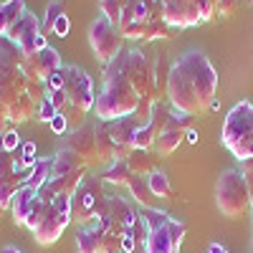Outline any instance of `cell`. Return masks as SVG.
Masks as SVG:
<instances>
[{"mask_svg":"<svg viewBox=\"0 0 253 253\" xmlns=\"http://www.w3.org/2000/svg\"><path fill=\"white\" fill-rule=\"evenodd\" d=\"M109 215L114 220H119L124 228H132V223L137 220V213L122 198H109Z\"/></svg>","mask_w":253,"mask_h":253,"instance_id":"484cf974","label":"cell"},{"mask_svg":"<svg viewBox=\"0 0 253 253\" xmlns=\"http://www.w3.org/2000/svg\"><path fill=\"white\" fill-rule=\"evenodd\" d=\"M76 251L79 253H99V233L91 225H86L76 236Z\"/></svg>","mask_w":253,"mask_h":253,"instance_id":"83f0119b","label":"cell"},{"mask_svg":"<svg viewBox=\"0 0 253 253\" xmlns=\"http://www.w3.org/2000/svg\"><path fill=\"white\" fill-rule=\"evenodd\" d=\"M26 177H20L18 172H0V208H10L13 195L23 187Z\"/></svg>","mask_w":253,"mask_h":253,"instance_id":"ffe728a7","label":"cell"},{"mask_svg":"<svg viewBox=\"0 0 253 253\" xmlns=\"http://www.w3.org/2000/svg\"><path fill=\"white\" fill-rule=\"evenodd\" d=\"M61 15H66V8H63L61 0H56V3H51L46 8V18L41 20V23H43V33H53V26H56V20Z\"/></svg>","mask_w":253,"mask_h":253,"instance_id":"1f68e13d","label":"cell"},{"mask_svg":"<svg viewBox=\"0 0 253 253\" xmlns=\"http://www.w3.org/2000/svg\"><path fill=\"white\" fill-rule=\"evenodd\" d=\"M139 251H142V248H139ZM139 251H134V253H139ZM119 253H126V251H119Z\"/></svg>","mask_w":253,"mask_h":253,"instance_id":"ee69618b","label":"cell"},{"mask_svg":"<svg viewBox=\"0 0 253 253\" xmlns=\"http://www.w3.org/2000/svg\"><path fill=\"white\" fill-rule=\"evenodd\" d=\"M69 31H71L69 15H61V18L56 20V26H53V33H56L58 38H66V36H69Z\"/></svg>","mask_w":253,"mask_h":253,"instance_id":"74e56055","label":"cell"},{"mask_svg":"<svg viewBox=\"0 0 253 253\" xmlns=\"http://www.w3.org/2000/svg\"><path fill=\"white\" fill-rule=\"evenodd\" d=\"M3 253H23V251H18L15 246H5V248H3Z\"/></svg>","mask_w":253,"mask_h":253,"instance_id":"b9f144b4","label":"cell"},{"mask_svg":"<svg viewBox=\"0 0 253 253\" xmlns=\"http://www.w3.org/2000/svg\"><path fill=\"white\" fill-rule=\"evenodd\" d=\"M223 144L241 162L253 160V104L241 101L223 122Z\"/></svg>","mask_w":253,"mask_h":253,"instance_id":"3957f363","label":"cell"},{"mask_svg":"<svg viewBox=\"0 0 253 253\" xmlns=\"http://www.w3.org/2000/svg\"><path fill=\"white\" fill-rule=\"evenodd\" d=\"M76 170H86V167H84V162L74 152L61 147V150L56 152V157L51 160V177H63V175H71Z\"/></svg>","mask_w":253,"mask_h":253,"instance_id":"2e32d148","label":"cell"},{"mask_svg":"<svg viewBox=\"0 0 253 253\" xmlns=\"http://www.w3.org/2000/svg\"><path fill=\"white\" fill-rule=\"evenodd\" d=\"M56 114H58V109L53 107V104H51L48 99H43V101L38 104V114H36V119H41V122H46V124H51Z\"/></svg>","mask_w":253,"mask_h":253,"instance_id":"d6a6232c","label":"cell"},{"mask_svg":"<svg viewBox=\"0 0 253 253\" xmlns=\"http://www.w3.org/2000/svg\"><path fill=\"white\" fill-rule=\"evenodd\" d=\"M182 137H185V129H175V126H167V129L157 137V142H155L157 152H160L162 157H167L170 152L177 150V144L182 142Z\"/></svg>","mask_w":253,"mask_h":253,"instance_id":"d4e9b609","label":"cell"},{"mask_svg":"<svg viewBox=\"0 0 253 253\" xmlns=\"http://www.w3.org/2000/svg\"><path fill=\"white\" fill-rule=\"evenodd\" d=\"M147 182H150L152 193L157 198H170L172 195V185H170V177H167L162 170H155L152 175H147Z\"/></svg>","mask_w":253,"mask_h":253,"instance_id":"f1b7e54d","label":"cell"},{"mask_svg":"<svg viewBox=\"0 0 253 253\" xmlns=\"http://www.w3.org/2000/svg\"><path fill=\"white\" fill-rule=\"evenodd\" d=\"M107 198L109 195H104V180L96 175H86L76 187V193L71 195V220L89 225L101 210V205L107 203Z\"/></svg>","mask_w":253,"mask_h":253,"instance_id":"5b68a950","label":"cell"},{"mask_svg":"<svg viewBox=\"0 0 253 253\" xmlns=\"http://www.w3.org/2000/svg\"><path fill=\"white\" fill-rule=\"evenodd\" d=\"M48 208H51L48 203H43V200L38 198V203L33 205V210L28 213V220H26V225H23V228H28L31 233H33V230H36V228H38L41 223H43V218L48 215Z\"/></svg>","mask_w":253,"mask_h":253,"instance_id":"4dcf8cb0","label":"cell"},{"mask_svg":"<svg viewBox=\"0 0 253 253\" xmlns=\"http://www.w3.org/2000/svg\"><path fill=\"white\" fill-rule=\"evenodd\" d=\"M10 129V119H8V109L0 104V134H5Z\"/></svg>","mask_w":253,"mask_h":253,"instance_id":"f35d334b","label":"cell"},{"mask_svg":"<svg viewBox=\"0 0 253 253\" xmlns=\"http://www.w3.org/2000/svg\"><path fill=\"white\" fill-rule=\"evenodd\" d=\"M63 74H66V86H63V91H66V96H69L66 112H74L79 117L81 114H89L94 109V104H96L91 76L84 71L81 66H76V63L63 66Z\"/></svg>","mask_w":253,"mask_h":253,"instance_id":"ba28073f","label":"cell"},{"mask_svg":"<svg viewBox=\"0 0 253 253\" xmlns=\"http://www.w3.org/2000/svg\"><path fill=\"white\" fill-rule=\"evenodd\" d=\"M63 86H66V74H63V69L53 71V74L46 79V89H48V91H61Z\"/></svg>","mask_w":253,"mask_h":253,"instance_id":"e575fe53","label":"cell"},{"mask_svg":"<svg viewBox=\"0 0 253 253\" xmlns=\"http://www.w3.org/2000/svg\"><path fill=\"white\" fill-rule=\"evenodd\" d=\"M33 114H38V101H36L33 96H28V94L18 96L10 107H8V119H10V124H23V122H28Z\"/></svg>","mask_w":253,"mask_h":253,"instance_id":"d6986e66","label":"cell"},{"mask_svg":"<svg viewBox=\"0 0 253 253\" xmlns=\"http://www.w3.org/2000/svg\"><path fill=\"white\" fill-rule=\"evenodd\" d=\"M150 236L144 243V253H180V243L185 238V225L170 218L165 210H144L142 213Z\"/></svg>","mask_w":253,"mask_h":253,"instance_id":"277c9868","label":"cell"},{"mask_svg":"<svg viewBox=\"0 0 253 253\" xmlns=\"http://www.w3.org/2000/svg\"><path fill=\"white\" fill-rule=\"evenodd\" d=\"M26 15V0H5L0 5V36H8V31Z\"/></svg>","mask_w":253,"mask_h":253,"instance_id":"ac0fdd59","label":"cell"},{"mask_svg":"<svg viewBox=\"0 0 253 253\" xmlns=\"http://www.w3.org/2000/svg\"><path fill=\"white\" fill-rule=\"evenodd\" d=\"M185 137H187V142H190V144H195L200 134H198V129H187V132H185Z\"/></svg>","mask_w":253,"mask_h":253,"instance_id":"ab89813d","label":"cell"},{"mask_svg":"<svg viewBox=\"0 0 253 253\" xmlns=\"http://www.w3.org/2000/svg\"><path fill=\"white\" fill-rule=\"evenodd\" d=\"M63 150L74 152L84 167H94L99 165V155H96V124H81L76 129H71L63 137Z\"/></svg>","mask_w":253,"mask_h":253,"instance_id":"7c38bea8","label":"cell"},{"mask_svg":"<svg viewBox=\"0 0 253 253\" xmlns=\"http://www.w3.org/2000/svg\"><path fill=\"white\" fill-rule=\"evenodd\" d=\"M38 203V190L23 185L18 190V193L13 195V203H10V213H13V223L15 225H26L28 220V213L33 210V205Z\"/></svg>","mask_w":253,"mask_h":253,"instance_id":"9a60e30c","label":"cell"},{"mask_svg":"<svg viewBox=\"0 0 253 253\" xmlns=\"http://www.w3.org/2000/svg\"><path fill=\"white\" fill-rule=\"evenodd\" d=\"M0 139H3V150H5V152H15L18 147L23 144V142H20L18 129H8L5 134H0Z\"/></svg>","mask_w":253,"mask_h":253,"instance_id":"836d02e7","label":"cell"},{"mask_svg":"<svg viewBox=\"0 0 253 253\" xmlns=\"http://www.w3.org/2000/svg\"><path fill=\"white\" fill-rule=\"evenodd\" d=\"M86 177V170H76L71 175H63V177H51L48 180V187L53 190L56 195H74L76 193V187L81 185V180Z\"/></svg>","mask_w":253,"mask_h":253,"instance_id":"7402d4cb","label":"cell"},{"mask_svg":"<svg viewBox=\"0 0 253 253\" xmlns=\"http://www.w3.org/2000/svg\"><path fill=\"white\" fill-rule=\"evenodd\" d=\"M96 155H99V162H107V165H112L117 160V144L109 137L104 122L96 126Z\"/></svg>","mask_w":253,"mask_h":253,"instance_id":"603a6c76","label":"cell"},{"mask_svg":"<svg viewBox=\"0 0 253 253\" xmlns=\"http://www.w3.org/2000/svg\"><path fill=\"white\" fill-rule=\"evenodd\" d=\"M104 182H112V185H129L132 180V170L126 167L124 160H114L112 165H107V170L99 175Z\"/></svg>","mask_w":253,"mask_h":253,"instance_id":"cb8c5ba5","label":"cell"},{"mask_svg":"<svg viewBox=\"0 0 253 253\" xmlns=\"http://www.w3.org/2000/svg\"><path fill=\"white\" fill-rule=\"evenodd\" d=\"M48 126L53 129V134H66V126H69V119H66V114H63V112H58Z\"/></svg>","mask_w":253,"mask_h":253,"instance_id":"d590c367","label":"cell"},{"mask_svg":"<svg viewBox=\"0 0 253 253\" xmlns=\"http://www.w3.org/2000/svg\"><path fill=\"white\" fill-rule=\"evenodd\" d=\"M0 210H3V208H0Z\"/></svg>","mask_w":253,"mask_h":253,"instance_id":"f6af8a7d","label":"cell"},{"mask_svg":"<svg viewBox=\"0 0 253 253\" xmlns=\"http://www.w3.org/2000/svg\"><path fill=\"white\" fill-rule=\"evenodd\" d=\"M218 107H220V101H218V99H213V101H210V109H208V112H215Z\"/></svg>","mask_w":253,"mask_h":253,"instance_id":"7bdbcfd3","label":"cell"},{"mask_svg":"<svg viewBox=\"0 0 253 253\" xmlns=\"http://www.w3.org/2000/svg\"><path fill=\"white\" fill-rule=\"evenodd\" d=\"M218 89V71L205 53L190 51L177 63H172L167 76V99L170 107L185 114H203L210 109Z\"/></svg>","mask_w":253,"mask_h":253,"instance_id":"6da1fadb","label":"cell"},{"mask_svg":"<svg viewBox=\"0 0 253 253\" xmlns=\"http://www.w3.org/2000/svg\"><path fill=\"white\" fill-rule=\"evenodd\" d=\"M124 162H126V167L132 170V175H142V177L152 175V172L157 170V167H155V157H152L150 152H144V150H132L129 157H126Z\"/></svg>","mask_w":253,"mask_h":253,"instance_id":"44dd1931","label":"cell"},{"mask_svg":"<svg viewBox=\"0 0 253 253\" xmlns=\"http://www.w3.org/2000/svg\"><path fill=\"white\" fill-rule=\"evenodd\" d=\"M129 193H132V198L144 208V210H155L157 208V195L152 193V187H150V182H147V177H142V175H132V180H129Z\"/></svg>","mask_w":253,"mask_h":253,"instance_id":"e0dca14e","label":"cell"},{"mask_svg":"<svg viewBox=\"0 0 253 253\" xmlns=\"http://www.w3.org/2000/svg\"><path fill=\"white\" fill-rule=\"evenodd\" d=\"M129 0H99V8H101V15L112 20L114 26H119V18H122V10L126 8Z\"/></svg>","mask_w":253,"mask_h":253,"instance_id":"f546056e","label":"cell"},{"mask_svg":"<svg viewBox=\"0 0 253 253\" xmlns=\"http://www.w3.org/2000/svg\"><path fill=\"white\" fill-rule=\"evenodd\" d=\"M170 28H190L215 15V0H162Z\"/></svg>","mask_w":253,"mask_h":253,"instance_id":"52a82bcc","label":"cell"},{"mask_svg":"<svg viewBox=\"0 0 253 253\" xmlns=\"http://www.w3.org/2000/svg\"><path fill=\"white\" fill-rule=\"evenodd\" d=\"M8 38L13 41V43L20 46V51H23L26 56L46 48V33H43V23L36 18V13L26 10V15L18 20V23L8 31Z\"/></svg>","mask_w":253,"mask_h":253,"instance_id":"8fae6325","label":"cell"},{"mask_svg":"<svg viewBox=\"0 0 253 253\" xmlns=\"http://www.w3.org/2000/svg\"><path fill=\"white\" fill-rule=\"evenodd\" d=\"M28 91V79L23 69L15 63H3L0 61V104L8 109L10 104Z\"/></svg>","mask_w":253,"mask_h":253,"instance_id":"5bb4252c","label":"cell"},{"mask_svg":"<svg viewBox=\"0 0 253 253\" xmlns=\"http://www.w3.org/2000/svg\"><path fill=\"white\" fill-rule=\"evenodd\" d=\"M58 69H63L61 66V53L51 46L26 56V61H23V74H26L28 81H43L46 84V79Z\"/></svg>","mask_w":253,"mask_h":253,"instance_id":"4fadbf2b","label":"cell"},{"mask_svg":"<svg viewBox=\"0 0 253 253\" xmlns=\"http://www.w3.org/2000/svg\"><path fill=\"white\" fill-rule=\"evenodd\" d=\"M69 223H71V198L69 195H56V200L48 208V215L43 218V223L33 230L36 243H41V246L56 243L61 238V233L66 230Z\"/></svg>","mask_w":253,"mask_h":253,"instance_id":"30bf717a","label":"cell"},{"mask_svg":"<svg viewBox=\"0 0 253 253\" xmlns=\"http://www.w3.org/2000/svg\"><path fill=\"white\" fill-rule=\"evenodd\" d=\"M218 210L223 215L233 218L241 215L243 210L251 205V193H248V182L243 177V172L238 170H225L218 180Z\"/></svg>","mask_w":253,"mask_h":253,"instance_id":"8992f818","label":"cell"},{"mask_svg":"<svg viewBox=\"0 0 253 253\" xmlns=\"http://www.w3.org/2000/svg\"><path fill=\"white\" fill-rule=\"evenodd\" d=\"M122 41H124L122 31L112 23V20L104 18V15H99L91 23V28H89L91 51H94V56L104 63V66H107V63L122 51Z\"/></svg>","mask_w":253,"mask_h":253,"instance_id":"9c48e42d","label":"cell"},{"mask_svg":"<svg viewBox=\"0 0 253 253\" xmlns=\"http://www.w3.org/2000/svg\"><path fill=\"white\" fill-rule=\"evenodd\" d=\"M48 180H51V160H38L36 167L28 172V177H26L23 185H28V187H33V190H41Z\"/></svg>","mask_w":253,"mask_h":253,"instance_id":"4316f807","label":"cell"},{"mask_svg":"<svg viewBox=\"0 0 253 253\" xmlns=\"http://www.w3.org/2000/svg\"><path fill=\"white\" fill-rule=\"evenodd\" d=\"M210 253H228L223 246H218V243H213V246H210Z\"/></svg>","mask_w":253,"mask_h":253,"instance_id":"60d3db41","label":"cell"},{"mask_svg":"<svg viewBox=\"0 0 253 253\" xmlns=\"http://www.w3.org/2000/svg\"><path fill=\"white\" fill-rule=\"evenodd\" d=\"M236 5H238V0H215V15H230L236 10Z\"/></svg>","mask_w":253,"mask_h":253,"instance_id":"8d00e7d4","label":"cell"},{"mask_svg":"<svg viewBox=\"0 0 253 253\" xmlns=\"http://www.w3.org/2000/svg\"><path fill=\"white\" fill-rule=\"evenodd\" d=\"M139 96L132 89V84L126 81L124 71H122V63L114 56L107 66H104V89L96 96V117L101 122H114L122 117H132L139 107Z\"/></svg>","mask_w":253,"mask_h":253,"instance_id":"7a4b0ae2","label":"cell"}]
</instances>
